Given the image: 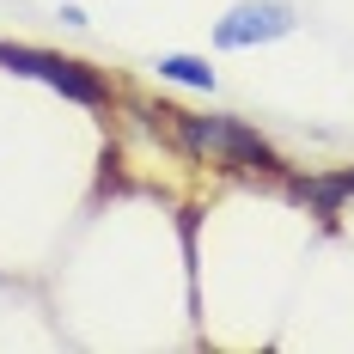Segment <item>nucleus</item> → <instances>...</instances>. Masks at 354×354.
Returning <instances> with one entry per match:
<instances>
[{
	"mask_svg": "<svg viewBox=\"0 0 354 354\" xmlns=\"http://www.w3.org/2000/svg\"><path fill=\"white\" fill-rule=\"evenodd\" d=\"M55 19H62V25H73V31H86V25H92V19H86V6H73V0L55 12Z\"/></svg>",
	"mask_w": 354,
	"mask_h": 354,
	"instance_id": "6",
	"label": "nucleus"
},
{
	"mask_svg": "<svg viewBox=\"0 0 354 354\" xmlns=\"http://www.w3.org/2000/svg\"><path fill=\"white\" fill-rule=\"evenodd\" d=\"M153 68H159V80H171V86H189V92H214V86H220V73H214L202 55H183V49L159 55Z\"/></svg>",
	"mask_w": 354,
	"mask_h": 354,
	"instance_id": "5",
	"label": "nucleus"
},
{
	"mask_svg": "<svg viewBox=\"0 0 354 354\" xmlns=\"http://www.w3.org/2000/svg\"><path fill=\"white\" fill-rule=\"evenodd\" d=\"M293 31H299L293 0H239L226 19H214V49H257V43H281Z\"/></svg>",
	"mask_w": 354,
	"mask_h": 354,
	"instance_id": "3",
	"label": "nucleus"
},
{
	"mask_svg": "<svg viewBox=\"0 0 354 354\" xmlns=\"http://www.w3.org/2000/svg\"><path fill=\"white\" fill-rule=\"evenodd\" d=\"M293 196H299L312 214H324V220H330V214H336V208L354 196V171H336V177H299V183H293Z\"/></svg>",
	"mask_w": 354,
	"mask_h": 354,
	"instance_id": "4",
	"label": "nucleus"
},
{
	"mask_svg": "<svg viewBox=\"0 0 354 354\" xmlns=\"http://www.w3.org/2000/svg\"><path fill=\"white\" fill-rule=\"evenodd\" d=\"M165 129H171V141L183 153H196V159H208V165H232V171H257V177H287V159L275 141H263L250 122L239 116H189V110H153Z\"/></svg>",
	"mask_w": 354,
	"mask_h": 354,
	"instance_id": "1",
	"label": "nucleus"
},
{
	"mask_svg": "<svg viewBox=\"0 0 354 354\" xmlns=\"http://www.w3.org/2000/svg\"><path fill=\"white\" fill-rule=\"evenodd\" d=\"M0 68L25 73V80L62 92V98H73V104H92V110L110 104L104 73H92L86 62H73V55H55V49H31V43H6V37H0Z\"/></svg>",
	"mask_w": 354,
	"mask_h": 354,
	"instance_id": "2",
	"label": "nucleus"
}]
</instances>
